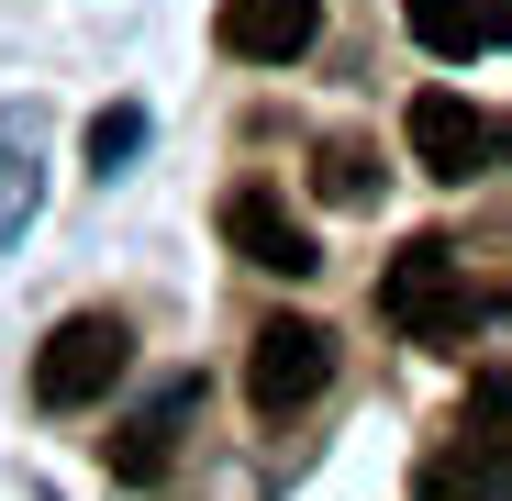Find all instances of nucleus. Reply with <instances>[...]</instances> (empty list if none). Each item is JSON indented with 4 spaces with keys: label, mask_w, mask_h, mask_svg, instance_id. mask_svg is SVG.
Wrapping results in <instances>:
<instances>
[{
    "label": "nucleus",
    "mask_w": 512,
    "mask_h": 501,
    "mask_svg": "<svg viewBox=\"0 0 512 501\" xmlns=\"http://www.w3.org/2000/svg\"><path fill=\"white\" fill-rule=\"evenodd\" d=\"M401 23L423 56H490L501 45V0H401Z\"/></svg>",
    "instance_id": "8"
},
{
    "label": "nucleus",
    "mask_w": 512,
    "mask_h": 501,
    "mask_svg": "<svg viewBox=\"0 0 512 501\" xmlns=\"http://www.w3.org/2000/svg\"><path fill=\"white\" fill-rule=\"evenodd\" d=\"M334 379V334L312 312H279V323H256V346H245V401L268 412V424H290L301 401H323Z\"/></svg>",
    "instance_id": "3"
},
{
    "label": "nucleus",
    "mask_w": 512,
    "mask_h": 501,
    "mask_svg": "<svg viewBox=\"0 0 512 501\" xmlns=\"http://www.w3.org/2000/svg\"><path fill=\"white\" fill-rule=\"evenodd\" d=\"M312 190H323V201H368V145H357V134H334V145L312 156Z\"/></svg>",
    "instance_id": "10"
},
{
    "label": "nucleus",
    "mask_w": 512,
    "mask_h": 501,
    "mask_svg": "<svg viewBox=\"0 0 512 501\" xmlns=\"http://www.w3.org/2000/svg\"><path fill=\"white\" fill-rule=\"evenodd\" d=\"M123 368H134V323L123 312H67L45 346H34V401L45 412H90Z\"/></svg>",
    "instance_id": "2"
},
{
    "label": "nucleus",
    "mask_w": 512,
    "mask_h": 501,
    "mask_svg": "<svg viewBox=\"0 0 512 501\" xmlns=\"http://www.w3.org/2000/svg\"><path fill=\"white\" fill-rule=\"evenodd\" d=\"M212 34H223V56H245V67H290V56H312V34H323V0H223Z\"/></svg>",
    "instance_id": "7"
},
{
    "label": "nucleus",
    "mask_w": 512,
    "mask_h": 501,
    "mask_svg": "<svg viewBox=\"0 0 512 501\" xmlns=\"http://www.w3.org/2000/svg\"><path fill=\"white\" fill-rule=\"evenodd\" d=\"M190 412H201V379H167L145 412H123V424H112V479L123 490H156L167 457H179V435H190Z\"/></svg>",
    "instance_id": "6"
},
{
    "label": "nucleus",
    "mask_w": 512,
    "mask_h": 501,
    "mask_svg": "<svg viewBox=\"0 0 512 501\" xmlns=\"http://www.w3.org/2000/svg\"><path fill=\"white\" fill-rule=\"evenodd\" d=\"M223 245H234L245 268H268V279H312V268H323L312 223H301L279 190H223Z\"/></svg>",
    "instance_id": "4"
},
{
    "label": "nucleus",
    "mask_w": 512,
    "mask_h": 501,
    "mask_svg": "<svg viewBox=\"0 0 512 501\" xmlns=\"http://www.w3.org/2000/svg\"><path fill=\"white\" fill-rule=\"evenodd\" d=\"M379 312L412 334V346H468V312H479V290H468V257L446 234H412L401 257L379 268Z\"/></svg>",
    "instance_id": "1"
},
{
    "label": "nucleus",
    "mask_w": 512,
    "mask_h": 501,
    "mask_svg": "<svg viewBox=\"0 0 512 501\" xmlns=\"http://www.w3.org/2000/svg\"><path fill=\"white\" fill-rule=\"evenodd\" d=\"M423 501H501V435L479 424L468 446H446L435 468H423Z\"/></svg>",
    "instance_id": "9"
},
{
    "label": "nucleus",
    "mask_w": 512,
    "mask_h": 501,
    "mask_svg": "<svg viewBox=\"0 0 512 501\" xmlns=\"http://www.w3.org/2000/svg\"><path fill=\"white\" fill-rule=\"evenodd\" d=\"M145 145V112H101L90 123V156H101V179H112V156H134Z\"/></svg>",
    "instance_id": "11"
},
{
    "label": "nucleus",
    "mask_w": 512,
    "mask_h": 501,
    "mask_svg": "<svg viewBox=\"0 0 512 501\" xmlns=\"http://www.w3.org/2000/svg\"><path fill=\"white\" fill-rule=\"evenodd\" d=\"M401 134H412V156H423V179H479V167L501 156V123H490L479 101H457V90H423Z\"/></svg>",
    "instance_id": "5"
}]
</instances>
